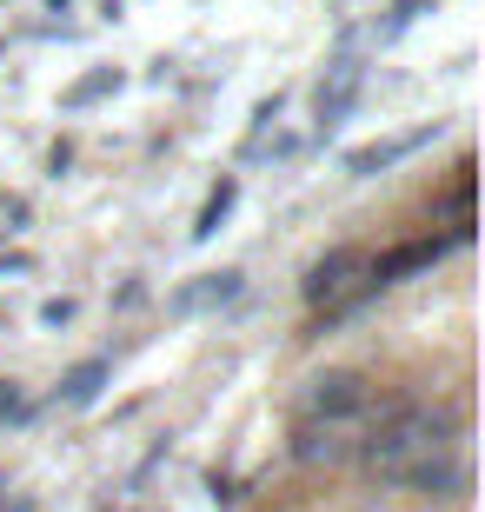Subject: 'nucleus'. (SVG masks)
Instances as JSON below:
<instances>
[{
	"label": "nucleus",
	"instance_id": "11",
	"mask_svg": "<svg viewBox=\"0 0 485 512\" xmlns=\"http://www.w3.org/2000/svg\"><path fill=\"white\" fill-rule=\"evenodd\" d=\"M113 87H120V74H113V67H100V74H87V80H74V87H67V107H94V100L113 94Z\"/></svg>",
	"mask_w": 485,
	"mask_h": 512
},
{
	"label": "nucleus",
	"instance_id": "9",
	"mask_svg": "<svg viewBox=\"0 0 485 512\" xmlns=\"http://www.w3.org/2000/svg\"><path fill=\"white\" fill-rule=\"evenodd\" d=\"M113 380V360H80V366H67V373H60V406H67V413H80V406H94L100 399V386Z\"/></svg>",
	"mask_w": 485,
	"mask_h": 512
},
{
	"label": "nucleus",
	"instance_id": "7",
	"mask_svg": "<svg viewBox=\"0 0 485 512\" xmlns=\"http://www.w3.org/2000/svg\"><path fill=\"white\" fill-rule=\"evenodd\" d=\"M446 247H452V233L446 240H439V233H432V240H406V247H392L386 260H366V286H399L406 273H426V266H439Z\"/></svg>",
	"mask_w": 485,
	"mask_h": 512
},
{
	"label": "nucleus",
	"instance_id": "5",
	"mask_svg": "<svg viewBox=\"0 0 485 512\" xmlns=\"http://www.w3.org/2000/svg\"><path fill=\"white\" fill-rule=\"evenodd\" d=\"M359 453V433L353 426H333V419H299L293 433V459L299 466H346Z\"/></svg>",
	"mask_w": 485,
	"mask_h": 512
},
{
	"label": "nucleus",
	"instance_id": "2",
	"mask_svg": "<svg viewBox=\"0 0 485 512\" xmlns=\"http://www.w3.org/2000/svg\"><path fill=\"white\" fill-rule=\"evenodd\" d=\"M373 413V380L353 373V366H333V373H319L306 380L299 393V419H333V426H353V419Z\"/></svg>",
	"mask_w": 485,
	"mask_h": 512
},
{
	"label": "nucleus",
	"instance_id": "14",
	"mask_svg": "<svg viewBox=\"0 0 485 512\" xmlns=\"http://www.w3.org/2000/svg\"><path fill=\"white\" fill-rule=\"evenodd\" d=\"M47 7H67V0H47Z\"/></svg>",
	"mask_w": 485,
	"mask_h": 512
},
{
	"label": "nucleus",
	"instance_id": "4",
	"mask_svg": "<svg viewBox=\"0 0 485 512\" xmlns=\"http://www.w3.org/2000/svg\"><path fill=\"white\" fill-rule=\"evenodd\" d=\"M240 286H246V273H233V266H220V273H200V280L173 286L167 313H173V320H200V313H220V306L240 300Z\"/></svg>",
	"mask_w": 485,
	"mask_h": 512
},
{
	"label": "nucleus",
	"instance_id": "6",
	"mask_svg": "<svg viewBox=\"0 0 485 512\" xmlns=\"http://www.w3.org/2000/svg\"><path fill=\"white\" fill-rule=\"evenodd\" d=\"M359 87H366V67H359L353 54L333 60V67H326V80H319V94H313L319 127H339V120L353 114V107H359Z\"/></svg>",
	"mask_w": 485,
	"mask_h": 512
},
{
	"label": "nucleus",
	"instance_id": "3",
	"mask_svg": "<svg viewBox=\"0 0 485 512\" xmlns=\"http://www.w3.org/2000/svg\"><path fill=\"white\" fill-rule=\"evenodd\" d=\"M359 293H373V286H366V253L359 247H333L326 260L306 266V300L326 306V313H353Z\"/></svg>",
	"mask_w": 485,
	"mask_h": 512
},
{
	"label": "nucleus",
	"instance_id": "12",
	"mask_svg": "<svg viewBox=\"0 0 485 512\" xmlns=\"http://www.w3.org/2000/svg\"><path fill=\"white\" fill-rule=\"evenodd\" d=\"M426 7H432V0H392V27H406V20L426 14Z\"/></svg>",
	"mask_w": 485,
	"mask_h": 512
},
{
	"label": "nucleus",
	"instance_id": "8",
	"mask_svg": "<svg viewBox=\"0 0 485 512\" xmlns=\"http://www.w3.org/2000/svg\"><path fill=\"white\" fill-rule=\"evenodd\" d=\"M426 140H432V127H419V133H392V140H373V147L346 153V173H353V180H366V173H379V167H392V160H406V153H419Z\"/></svg>",
	"mask_w": 485,
	"mask_h": 512
},
{
	"label": "nucleus",
	"instance_id": "1",
	"mask_svg": "<svg viewBox=\"0 0 485 512\" xmlns=\"http://www.w3.org/2000/svg\"><path fill=\"white\" fill-rule=\"evenodd\" d=\"M366 473L386 486H412V493H459L466 466H459V426L446 406H386L379 426L359 439Z\"/></svg>",
	"mask_w": 485,
	"mask_h": 512
},
{
	"label": "nucleus",
	"instance_id": "10",
	"mask_svg": "<svg viewBox=\"0 0 485 512\" xmlns=\"http://www.w3.org/2000/svg\"><path fill=\"white\" fill-rule=\"evenodd\" d=\"M233 200H240V180H220V187L206 193L200 220H193V240H213V233H220V220H226V213H233Z\"/></svg>",
	"mask_w": 485,
	"mask_h": 512
},
{
	"label": "nucleus",
	"instance_id": "13",
	"mask_svg": "<svg viewBox=\"0 0 485 512\" xmlns=\"http://www.w3.org/2000/svg\"><path fill=\"white\" fill-rule=\"evenodd\" d=\"M14 413H20V399H14V393H0V419H14Z\"/></svg>",
	"mask_w": 485,
	"mask_h": 512
}]
</instances>
